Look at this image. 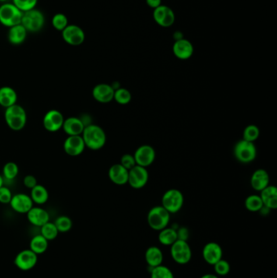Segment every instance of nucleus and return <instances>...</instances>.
<instances>
[{
  "instance_id": "30",
  "label": "nucleus",
  "mask_w": 277,
  "mask_h": 278,
  "mask_svg": "<svg viewBox=\"0 0 277 278\" xmlns=\"http://www.w3.org/2000/svg\"><path fill=\"white\" fill-rule=\"evenodd\" d=\"M47 248H48V241L41 234L34 236L29 243V249L38 255H42L46 252Z\"/></svg>"
},
{
  "instance_id": "35",
  "label": "nucleus",
  "mask_w": 277,
  "mask_h": 278,
  "mask_svg": "<svg viewBox=\"0 0 277 278\" xmlns=\"http://www.w3.org/2000/svg\"><path fill=\"white\" fill-rule=\"evenodd\" d=\"M18 173H19V167L14 162H8L3 168V175H4L3 177L9 181L15 179L17 177Z\"/></svg>"
},
{
  "instance_id": "47",
  "label": "nucleus",
  "mask_w": 277,
  "mask_h": 278,
  "mask_svg": "<svg viewBox=\"0 0 277 278\" xmlns=\"http://www.w3.org/2000/svg\"><path fill=\"white\" fill-rule=\"evenodd\" d=\"M200 278H219V276L216 274H213V273H206Z\"/></svg>"
},
{
  "instance_id": "18",
  "label": "nucleus",
  "mask_w": 277,
  "mask_h": 278,
  "mask_svg": "<svg viewBox=\"0 0 277 278\" xmlns=\"http://www.w3.org/2000/svg\"><path fill=\"white\" fill-rule=\"evenodd\" d=\"M115 90L112 85L106 83L98 84L92 90V96L96 101L101 103H108L114 99Z\"/></svg>"
},
{
  "instance_id": "17",
  "label": "nucleus",
  "mask_w": 277,
  "mask_h": 278,
  "mask_svg": "<svg viewBox=\"0 0 277 278\" xmlns=\"http://www.w3.org/2000/svg\"><path fill=\"white\" fill-rule=\"evenodd\" d=\"M85 149V142L82 135L68 136L64 142V152L70 156H78Z\"/></svg>"
},
{
  "instance_id": "11",
  "label": "nucleus",
  "mask_w": 277,
  "mask_h": 278,
  "mask_svg": "<svg viewBox=\"0 0 277 278\" xmlns=\"http://www.w3.org/2000/svg\"><path fill=\"white\" fill-rule=\"evenodd\" d=\"M62 38L68 45H82L85 42V34L83 29L77 25H68L62 31Z\"/></svg>"
},
{
  "instance_id": "39",
  "label": "nucleus",
  "mask_w": 277,
  "mask_h": 278,
  "mask_svg": "<svg viewBox=\"0 0 277 278\" xmlns=\"http://www.w3.org/2000/svg\"><path fill=\"white\" fill-rule=\"evenodd\" d=\"M12 4L22 12H25L34 9L38 0H12Z\"/></svg>"
},
{
  "instance_id": "44",
  "label": "nucleus",
  "mask_w": 277,
  "mask_h": 278,
  "mask_svg": "<svg viewBox=\"0 0 277 278\" xmlns=\"http://www.w3.org/2000/svg\"><path fill=\"white\" fill-rule=\"evenodd\" d=\"M176 233H177L178 239L184 240V241H187V239H188L189 231L186 228H180L178 230H176Z\"/></svg>"
},
{
  "instance_id": "29",
  "label": "nucleus",
  "mask_w": 277,
  "mask_h": 278,
  "mask_svg": "<svg viewBox=\"0 0 277 278\" xmlns=\"http://www.w3.org/2000/svg\"><path fill=\"white\" fill-rule=\"evenodd\" d=\"M158 239L161 245L171 247L176 240L178 239L176 230L173 228H164L163 230L159 231Z\"/></svg>"
},
{
  "instance_id": "32",
  "label": "nucleus",
  "mask_w": 277,
  "mask_h": 278,
  "mask_svg": "<svg viewBox=\"0 0 277 278\" xmlns=\"http://www.w3.org/2000/svg\"><path fill=\"white\" fill-rule=\"evenodd\" d=\"M132 99V95L128 89L120 87L115 90L114 99L113 100L117 102L120 105H126L130 103Z\"/></svg>"
},
{
  "instance_id": "27",
  "label": "nucleus",
  "mask_w": 277,
  "mask_h": 278,
  "mask_svg": "<svg viewBox=\"0 0 277 278\" xmlns=\"http://www.w3.org/2000/svg\"><path fill=\"white\" fill-rule=\"evenodd\" d=\"M17 93L11 86H3L0 88V106L8 108L16 104L17 102Z\"/></svg>"
},
{
  "instance_id": "33",
  "label": "nucleus",
  "mask_w": 277,
  "mask_h": 278,
  "mask_svg": "<svg viewBox=\"0 0 277 278\" xmlns=\"http://www.w3.org/2000/svg\"><path fill=\"white\" fill-rule=\"evenodd\" d=\"M40 228H41V235L48 242L56 239L58 236V230L52 222L48 221Z\"/></svg>"
},
{
  "instance_id": "13",
  "label": "nucleus",
  "mask_w": 277,
  "mask_h": 278,
  "mask_svg": "<svg viewBox=\"0 0 277 278\" xmlns=\"http://www.w3.org/2000/svg\"><path fill=\"white\" fill-rule=\"evenodd\" d=\"M155 22L161 27L169 28L174 24L176 16L172 8L166 5H162L154 9L153 13Z\"/></svg>"
},
{
  "instance_id": "38",
  "label": "nucleus",
  "mask_w": 277,
  "mask_h": 278,
  "mask_svg": "<svg viewBox=\"0 0 277 278\" xmlns=\"http://www.w3.org/2000/svg\"><path fill=\"white\" fill-rule=\"evenodd\" d=\"M51 24L54 29L62 32L68 26V17L64 13H57L53 16Z\"/></svg>"
},
{
  "instance_id": "34",
  "label": "nucleus",
  "mask_w": 277,
  "mask_h": 278,
  "mask_svg": "<svg viewBox=\"0 0 277 278\" xmlns=\"http://www.w3.org/2000/svg\"><path fill=\"white\" fill-rule=\"evenodd\" d=\"M151 278H175L173 271L169 267L161 265L152 268L151 271Z\"/></svg>"
},
{
  "instance_id": "37",
  "label": "nucleus",
  "mask_w": 277,
  "mask_h": 278,
  "mask_svg": "<svg viewBox=\"0 0 277 278\" xmlns=\"http://www.w3.org/2000/svg\"><path fill=\"white\" fill-rule=\"evenodd\" d=\"M260 131L257 125H249L244 128L243 139L248 142H254L260 138Z\"/></svg>"
},
{
  "instance_id": "5",
  "label": "nucleus",
  "mask_w": 277,
  "mask_h": 278,
  "mask_svg": "<svg viewBox=\"0 0 277 278\" xmlns=\"http://www.w3.org/2000/svg\"><path fill=\"white\" fill-rule=\"evenodd\" d=\"M184 205V195L177 189H170L165 191L162 197V205L170 213L175 214L180 212Z\"/></svg>"
},
{
  "instance_id": "9",
  "label": "nucleus",
  "mask_w": 277,
  "mask_h": 278,
  "mask_svg": "<svg viewBox=\"0 0 277 278\" xmlns=\"http://www.w3.org/2000/svg\"><path fill=\"white\" fill-rule=\"evenodd\" d=\"M149 181V173L146 168L135 165L128 170V184L132 188L138 190L147 185Z\"/></svg>"
},
{
  "instance_id": "3",
  "label": "nucleus",
  "mask_w": 277,
  "mask_h": 278,
  "mask_svg": "<svg viewBox=\"0 0 277 278\" xmlns=\"http://www.w3.org/2000/svg\"><path fill=\"white\" fill-rule=\"evenodd\" d=\"M170 216V213L163 206L154 207L148 212V225L152 230L160 231L169 226Z\"/></svg>"
},
{
  "instance_id": "6",
  "label": "nucleus",
  "mask_w": 277,
  "mask_h": 278,
  "mask_svg": "<svg viewBox=\"0 0 277 278\" xmlns=\"http://www.w3.org/2000/svg\"><path fill=\"white\" fill-rule=\"evenodd\" d=\"M23 12L13 4H3L0 7V23L6 27L11 28L22 23Z\"/></svg>"
},
{
  "instance_id": "41",
  "label": "nucleus",
  "mask_w": 277,
  "mask_h": 278,
  "mask_svg": "<svg viewBox=\"0 0 277 278\" xmlns=\"http://www.w3.org/2000/svg\"><path fill=\"white\" fill-rule=\"evenodd\" d=\"M120 164L123 167L125 168L126 170H130L131 169L137 165L135 160H134V155L131 154H124L120 159Z\"/></svg>"
},
{
  "instance_id": "24",
  "label": "nucleus",
  "mask_w": 277,
  "mask_h": 278,
  "mask_svg": "<svg viewBox=\"0 0 277 278\" xmlns=\"http://www.w3.org/2000/svg\"><path fill=\"white\" fill-rule=\"evenodd\" d=\"M263 205L270 210H275L277 208V188L275 186L269 185L263 191H260Z\"/></svg>"
},
{
  "instance_id": "21",
  "label": "nucleus",
  "mask_w": 277,
  "mask_h": 278,
  "mask_svg": "<svg viewBox=\"0 0 277 278\" xmlns=\"http://www.w3.org/2000/svg\"><path fill=\"white\" fill-rule=\"evenodd\" d=\"M108 177L115 185L124 186L128 184V170L120 163H115L108 170Z\"/></svg>"
},
{
  "instance_id": "15",
  "label": "nucleus",
  "mask_w": 277,
  "mask_h": 278,
  "mask_svg": "<svg viewBox=\"0 0 277 278\" xmlns=\"http://www.w3.org/2000/svg\"><path fill=\"white\" fill-rule=\"evenodd\" d=\"M201 255L207 264L213 266L218 261L223 259V249L219 243L210 242L204 246Z\"/></svg>"
},
{
  "instance_id": "42",
  "label": "nucleus",
  "mask_w": 277,
  "mask_h": 278,
  "mask_svg": "<svg viewBox=\"0 0 277 278\" xmlns=\"http://www.w3.org/2000/svg\"><path fill=\"white\" fill-rule=\"evenodd\" d=\"M12 193L8 187H0V202L3 205H8L10 203V201L12 198Z\"/></svg>"
},
{
  "instance_id": "2",
  "label": "nucleus",
  "mask_w": 277,
  "mask_h": 278,
  "mask_svg": "<svg viewBox=\"0 0 277 278\" xmlns=\"http://www.w3.org/2000/svg\"><path fill=\"white\" fill-rule=\"evenodd\" d=\"M4 120L8 126L12 131H22L27 123V113L22 106L16 103L5 108Z\"/></svg>"
},
{
  "instance_id": "4",
  "label": "nucleus",
  "mask_w": 277,
  "mask_h": 278,
  "mask_svg": "<svg viewBox=\"0 0 277 278\" xmlns=\"http://www.w3.org/2000/svg\"><path fill=\"white\" fill-rule=\"evenodd\" d=\"M233 154L236 160L240 163H250L256 159L257 148L254 142L242 139L235 144Z\"/></svg>"
},
{
  "instance_id": "26",
  "label": "nucleus",
  "mask_w": 277,
  "mask_h": 278,
  "mask_svg": "<svg viewBox=\"0 0 277 278\" xmlns=\"http://www.w3.org/2000/svg\"><path fill=\"white\" fill-rule=\"evenodd\" d=\"M27 30L22 26V24L12 26V27L9 28V31H8V41L12 45H21L27 38Z\"/></svg>"
},
{
  "instance_id": "20",
  "label": "nucleus",
  "mask_w": 277,
  "mask_h": 278,
  "mask_svg": "<svg viewBox=\"0 0 277 278\" xmlns=\"http://www.w3.org/2000/svg\"><path fill=\"white\" fill-rule=\"evenodd\" d=\"M85 124L82 119L71 117L64 119L62 129L68 136L82 135L85 128Z\"/></svg>"
},
{
  "instance_id": "45",
  "label": "nucleus",
  "mask_w": 277,
  "mask_h": 278,
  "mask_svg": "<svg viewBox=\"0 0 277 278\" xmlns=\"http://www.w3.org/2000/svg\"><path fill=\"white\" fill-rule=\"evenodd\" d=\"M145 2H146L150 8L155 9L158 7L160 6L161 4H162V0H145Z\"/></svg>"
},
{
  "instance_id": "1",
  "label": "nucleus",
  "mask_w": 277,
  "mask_h": 278,
  "mask_svg": "<svg viewBox=\"0 0 277 278\" xmlns=\"http://www.w3.org/2000/svg\"><path fill=\"white\" fill-rule=\"evenodd\" d=\"M82 137L85 142V147L89 148L90 150H100L107 142V135L103 128L94 124L85 127Z\"/></svg>"
},
{
  "instance_id": "7",
  "label": "nucleus",
  "mask_w": 277,
  "mask_h": 278,
  "mask_svg": "<svg viewBox=\"0 0 277 278\" xmlns=\"http://www.w3.org/2000/svg\"><path fill=\"white\" fill-rule=\"evenodd\" d=\"M171 256L178 265H187L192 259V250L187 241L177 239L170 247Z\"/></svg>"
},
{
  "instance_id": "16",
  "label": "nucleus",
  "mask_w": 277,
  "mask_h": 278,
  "mask_svg": "<svg viewBox=\"0 0 277 278\" xmlns=\"http://www.w3.org/2000/svg\"><path fill=\"white\" fill-rule=\"evenodd\" d=\"M9 205L12 208V210L17 213L26 214L33 208V202L30 195L23 194V193H19V194L12 195Z\"/></svg>"
},
{
  "instance_id": "46",
  "label": "nucleus",
  "mask_w": 277,
  "mask_h": 278,
  "mask_svg": "<svg viewBox=\"0 0 277 278\" xmlns=\"http://www.w3.org/2000/svg\"><path fill=\"white\" fill-rule=\"evenodd\" d=\"M173 37L176 40H180V39H183V34L181 33V32L176 31V33L173 34Z\"/></svg>"
},
{
  "instance_id": "28",
  "label": "nucleus",
  "mask_w": 277,
  "mask_h": 278,
  "mask_svg": "<svg viewBox=\"0 0 277 278\" xmlns=\"http://www.w3.org/2000/svg\"><path fill=\"white\" fill-rule=\"evenodd\" d=\"M30 197L33 203L38 205H45L49 199V192L47 189L43 185L38 184L36 187L31 189Z\"/></svg>"
},
{
  "instance_id": "40",
  "label": "nucleus",
  "mask_w": 277,
  "mask_h": 278,
  "mask_svg": "<svg viewBox=\"0 0 277 278\" xmlns=\"http://www.w3.org/2000/svg\"><path fill=\"white\" fill-rule=\"evenodd\" d=\"M215 274L217 276H226L231 270L230 264L226 260L221 259L213 265Z\"/></svg>"
},
{
  "instance_id": "25",
  "label": "nucleus",
  "mask_w": 277,
  "mask_h": 278,
  "mask_svg": "<svg viewBox=\"0 0 277 278\" xmlns=\"http://www.w3.org/2000/svg\"><path fill=\"white\" fill-rule=\"evenodd\" d=\"M145 261L150 268H155L163 264V254L159 247L151 246L145 253Z\"/></svg>"
},
{
  "instance_id": "10",
  "label": "nucleus",
  "mask_w": 277,
  "mask_h": 278,
  "mask_svg": "<svg viewBox=\"0 0 277 278\" xmlns=\"http://www.w3.org/2000/svg\"><path fill=\"white\" fill-rule=\"evenodd\" d=\"M134 157L137 165L147 168L155 162L156 153L153 146L151 145H142L137 148Z\"/></svg>"
},
{
  "instance_id": "19",
  "label": "nucleus",
  "mask_w": 277,
  "mask_h": 278,
  "mask_svg": "<svg viewBox=\"0 0 277 278\" xmlns=\"http://www.w3.org/2000/svg\"><path fill=\"white\" fill-rule=\"evenodd\" d=\"M173 51L176 58L181 61H186L189 60L194 54V46L191 42L187 39H181L175 42Z\"/></svg>"
},
{
  "instance_id": "31",
  "label": "nucleus",
  "mask_w": 277,
  "mask_h": 278,
  "mask_svg": "<svg viewBox=\"0 0 277 278\" xmlns=\"http://www.w3.org/2000/svg\"><path fill=\"white\" fill-rule=\"evenodd\" d=\"M245 207L249 212H257L261 210L264 205L260 195H250L245 200Z\"/></svg>"
},
{
  "instance_id": "22",
  "label": "nucleus",
  "mask_w": 277,
  "mask_h": 278,
  "mask_svg": "<svg viewBox=\"0 0 277 278\" xmlns=\"http://www.w3.org/2000/svg\"><path fill=\"white\" fill-rule=\"evenodd\" d=\"M26 214L29 223L37 227H42L43 225L50 221L48 212L40 207H33Z\"/></svg>"
},
{
  "instance_id": "14",
  "label": "nucleus",
  "mask_w": 277,
  "mask_h": 278,
  "mask_svg": "<svg viewBox=\"0 0 277 278\" xmlns=\"http://www.w3.org/2000/svg\"><path fill=\"white\" fill-rule=\"evenodd\" d=\"M14 263L21 270H31L37 265L38 255L30 249L23 250L16 255Z\"/></svg>"
},
{
  "instance_id": "48",
  "label": "nucleus",
  "mask_w": 277,
  "mask_h": 278,
  "mask_svg": "<svg viewBox=\"0 0 277 278\" xmlns=\"http://www.w3.org/2000/svg\"><path fill=\"white\" fill-rule=\"evenodd\" d=\"M4 178L1 174H0V187L4 186Z\"/></svg>"
},
{
  "instance_id": "12",
  "label": "nucleus",
  "mask_w": 277,
  "mask_h": 278,
  "mask_svg": "<svg viewBox=\"0 0 277 278\" xmlns=\"http://www.w3.org/2000/svg\"><path fill=\"white\" fill-rule=\"evenodd\" d=\"M64 117L58 110L52 109L45 114L43 119V125L46 131L50 133L60 131L64 124Z\"/></svg>"
},
{
  "instance_id": "23",
  "label": "nucleus",
  "mask_w": 277,
  "mask_h": 278,
  "mask_svg": "<svg viewBox=\"0 0 277 278\" xmlns=\"http://www.w3.org/2000/svg\"><path fill=\"white\" fill-rule=\"evenodd\" d=\"M269 185V174L265 170L258 169L253 173L250 177V186L254 191L260 192Z\"/></svg>"
},
{
  "instance_id": "36",
  "label": "nucleus",
  "mask_w": 277,
  "mask_h": 278,
  "mask_svg": "<svg viewBox=\"0 0 277 278\" xmlns=\"http://www.w3.org/2000/svg\"><path fill=\"white\" fill-rule=\"evenodd\" d=\"M54 224L57 226L59 233H67L72 230V220L67 216H60L54 220Z\"/></svg>"
},
{
  "instance_id": "8",
  "label": "nucleus",
  "mask_w": 277,
  "mask_h": 278,
  "mask_svg": "<svg viewBox=\"0 0 277 278\" xmlns=\"http://www.w3.org/2000/svg\"><path fill=\"white\" fill-rule=\"evenodd\" d=\"M22 26L27 32L37 33L44 26L45 17L43 12L37 9L30 10L23 12L22 19Z\"/></svg>"
},
{
  "instance_id": "43",
  "label": "nucleus",
  "mask_w": 277,
  "mask_h": 278,
  "mask_svg": "<svg viewBox=\"0 0 277 278\" xmlns=\"http://www.w3.org/2000/svg\"><path fill=\"white\" fill-rule=\"evenodd\" d=\"M23 184L26 188L33 189L38 185V181L33 175H27L24 177Z\"/></svg>"
},
{
  "instance_id": "49",
  "label": "nucleus",
  "mask_w": 277,
  "mask_h": 278,
  "mask_svg": "<svg viewBox=\"0 0 277 278\" xmlns=\"http://www.w3.org/2000/svg\"><path fill=\"white\" fill-rule=\"evenodd\" d=\"M8 1V0H0V3H2V4H6Z\"/></svg>"
}]
</instances>
